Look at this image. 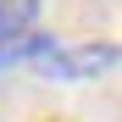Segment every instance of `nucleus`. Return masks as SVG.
I'll return each mask as SVG.
<instances>
[{
    "mask_svg": "<svg viewBox=\"0 0 122 122\" xmlns=\"http://www.w3.org/2000/svg\"><path fill=\"white\" fill-rule=\"evenodd\" d=\"M39 22V0H0V39H22Z\"/></svg>",
    "mask_w": 122,
    "mask_h": 122,
    "instance_id": "7ed1b4c3",
    "label": "nucleus"
},
{
    "mask_svg": "<svg viewBox=\"0 0 122 122\" xmlns=\"http://www.w3.org/2000/svg\"><path fill=\"white\" fill-rule=\"evenodd\" d=\"M56 50V39L45 33V28H33V33H22V39H0V67H39Z\"/></svg>",
    "mask_w": 122,
    "mask_h": 122,
    "instance_id": "f03ea898",
    "label": "nucleus"
},
{
    "mask_svg": "<svg viewBox=\"0 0 122 122\" xmlns=\"http://www.w3.org/2000/svg\"><path fill=\"white\" fill-rule=\"evenodd\" d=\"M122 61L117 45H56L45 61H39V78H56V83H78V78H100Z\"/></svg>",
    "mask_w": 122,
    "mask_h": 122,
    "instance_id": "f257e3e1",
    "label": "nucleus"
}]
</instances>
